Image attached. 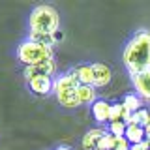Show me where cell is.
<instances>
[{
  "label": "cell",
  "mask_w": 150,
  "mask_h": 150,
  "mask_svg": "<svg viewBox=\"0 0 150 150\" xmlns=\"http://www.w3.org/2000/svg\"><path fill=\"white\" fill-rule=\"evenodd\" d=\"M109 133L115 137H124L126 135V124L124 122H111L109 124Z\"/></svg>",
  "instance_id": "19"
},
{
  "label": "cell",
  "mask_w": 150,
  "mask_h": 150,
  "mask_svg": "<svg viewBox=\"0 0 150 150\" xmlns=\"http://www.w3.org/2000/svg\"><path fill=\"white\" fill-rule=\"evenodd\" d=\"M56 150H71V148H69V146H64V144H62V146H58Z\"/></svg>",
  "instance_id": "23"
},
{
  "label": "cell",
  "mask_w": 150,
  "mask_h": 150,
  "mask_svg": "<svg viewBox=\"0 0 150 150\" xmlns=\"http://www.w3.org/2000/svg\"><path fill=\"white\" fill-rule=\"evenodd\" d=\"M146 141H148V143H150V133H148V135H146Z\"/></svg>",
  "instance_id": "24"
},
{
  "label": "cell",
  "mask_w": 150,
  "mask_h": 150,
  "mask_svg": "<svg viewBox=\"0 0 150 150\" xmlns=\"http://www.w3.org/2000/svg\"><path fill=\"white\" fill-rule=\"evenodd\" d=\"M56 66H54V60H45V62H40V64H34V66H26L23 75H25L26 81H32L36 77H51L54 73Z\"/></svg>",
  "instance_id": "5"
},
{
  "label": "cell",
  "mask_w": 150,
  "mask_h": 150,
  "mask_svg": "<svg viewBox=\"0 0 150 150\" xmlns=\"http://www.w3.org/2000/svg\"><path fill=\"white\" fill-rule=\"evenodd\" d=\"M115 150H131V144L128 143V139H126V137H118V139H116Z\"/></svg>",
  "instance_id": "20"
},
{
  "label": "cell",
  "mask_w": 150,
  "mask_h": 150,
  "mask_svg": "<svg viewBox=\"0 0 150 150\" xmlns=\"http://www.w3.org/2000/svg\"><path fill=\"white\" fill-rule=\"evenodd\" d=\"M77 101H79V105H94V101H96V90H94V86H90V84H79Z\"/></svg>",
  "instance_id": "12"
},
{
  "label": "cell",
  "mask_w": 150,
  "mask_h": 150,
  "mask_svg": "<svg viewBox=\"0 0 150 150\" xmlns=\"http://www.w3.org/2000/svg\"><path fill=\"white\" fill-rule=\"evenodd\" d=\"M116 139H118V137H115V135H111L109 131H107V133L100 139V143H98L96 150H115V146H116Z\"/></svg>",
  "instance_id": "16"
},
{
  "label": "cell",
  "mask_w": 150,
  "mask_h": 150,
  "mask_svg": "<svg viewBox=\"0 0 150 150\" xmlns=\"http://www.w3.org/2000/svg\"><path fill=\"white\" fill-rule=\"evenodd\" d=\"M131 115H133V112L128 111L124 105H122V103H112V105H111V118H109V124H111V122H124V124L128 126Z\"/></svg>",
  "instance_id": "11"
},
{
  "label": "cell",
  "mask_w": 150,
  "mask_h": 150,
  "mask_svg": "<svg viewBox=\"0 0 150 150\" xmlns=\"http://www.w3.org/2000/svg\"><path fill=\"white\" fill-rule=\"evenodd\" d=\"M17 58L19 62L26 66H34V64H40V62H45V60H51L53 58V47L51 45H41V43H36V41H23L17 49Z\"/></svg>",
  "instance_id": "4"
},
{
  "label": "cell",
  "mask_w": 150,
  "mask_h": 150,
  "mask_svg": "<svg viewBox=\"0 0 150 150\" xmlns=\"http://www.w3.org/2000/svg\"><path fill=\"white\" fill-rule=\"evenodd\" d=\"M105 133H107V129H103V128H92V129H88L86 135L83 137V148L84 150H96L100 139Z\"/></svg>",
  "instance_id": "9"
},
{
  "label": "cell",
  "mask_w": 150,
  "mask_h": 150,
  "mask_svg": "<svg viewBox=\"0 0 150 150\" xmlns=\"http://www.w3.org/2000/svg\"><path fill=\"white\" fill-rule=\"evenodd\" d=\"M30 41H36V43H41V45H54V40H53V34H40V32H30L28 36Z\"/></svg>",
  "instance_id": "18"
},
{
  "label": "cell",
  "mask_w": 150,
  "mask_h": 150,
  "mask_svg": "<svg viewBox=\"0 0 150 150\" xmlns=\"http://www.w3.org/2000/svg\"><path fill=\"white\" fill-rule=\"evenodd\" d=\"M92 73H94V84L92 86H107L111 83L112 75H111L109 66L96 62V64H92Z\"/></svg>",
  "instance_id": "8"
},
{
  "label": "cell",
  "mask_w": 150,
  "mask_h": 150,
  "mask_svg": "<svg viewBox=\"0 0 150 150\" xmlns=\"http://www.w3.org/2000/svg\"><path fill=\"white\" fill-rule=\"evenodd\" d=\"M148 116H150V111L141 109V111H137V112H133V115H131L128 126L129 124H135V126H143V128H144V124L148 122Z\"/></svg>",
  "instance_id": "17"
},
{
  "label": "cell",
  "mask_w": 150,
  "mask_h": 150,
  "mask_svg": "<svg viewBox=\"0 0 150 150\" xmlns=\"http://www.w3.org/2000/svg\"><path fill=\"white\" fill-rule=\"evenodd\" d=\"M144 133H150V116H148V122H146V124H144Z\"/></svg>",
  "instance_id": "22"
},
{
  "label": "cell",
  "mask_w": 150,
  "mask_h": 150,
  "mask_svg": "<svg viewBox=\"0 0 150 150\" xmlns=\"http://www.w3.org/2000/svg\"><path fill=\"white\" fill-rule=\"evenodd\" d=\"M92 115H94V118L100 122V124L109 122V118H111V105L105 100H96L94 105H92Z\"/></svg>",
  "instance_id": "10"
},
{
  "label": "cell",
  "mask_w": 150,
  "mask_h": 150,
  "mask_svg": "<svg viewBox=\"0 0 150 150\" xmlns=\"http://www.w3.org/2000/svg\"><path fill=\"white\" fill-rule=\"evenodd\" d=\"M28 25H30V32L54 34V32L58 30V25H60V15L53 6H49V4H40V6H36L32 9Z\"/></svg>",
  "instance_id": "2"
},
{
  "label": "cell",
  "mask_w": 150,
  "mask_h": 150,
  "mask_svg": "<svg viewBox=\"0 0 150 150\" xmlns=\"http://www.w3.org/2000/svg\"><path fill=\"white\" fill-rule=\"evenodd\" d=\"M122 105H124L128 111H131V112H137V111L143 109V107H141V105H143V101H141V98L137 96V94H126Z\"/></svg>",
  "instance_id": "15"
},
{
  "label": "cell",
  "mask_w": 150,
  "mask_h": 150,
  "mask_svg": "<svg viewBox=\"0 0 150 150\" xmlns=\"http://www.w3.org/2000/svg\"><path fill=\"white\" fill-rule=\"evenodd\" d=\"M124 66L131 77L150 71V32L139 30L129 38L124 49Z\"/></svg>",
  "instance_id": "1"
},
{
  "label": "cell",
  "mask_w": 150,
  "mask_h": 150,
  "mask_svg": "<svg viewBox=\"0 0 150 150\" xmlns=\"http://www.w3.org/2000/svg\"><path fill=\"white\" fill-rule=\"evenodd\" d=\"M126 139H128V143L133 146V144H139L143 143L144 139H146V133H144V128L143 126H135V124H129L126 126Z\"/></svg>",
  "instance_id": "13"
},
{
  "label": "cell",
  "mask_w": 150,
  "mask_h": 150,
  "mask_svg": "<svg viewBox=\"0 0 150 150\" xmlns=\"http://www.w3.org/2000/svg\"><path fill=\"white\" fill-rule=\"evenodd\" d=\"M131 79H133V86H135V90H137V96L141 100L150 101V71L139 73Z\"/></svg>",
  "instance_id": "6"
},
{
  "label": "cell",
  "mask_w": 150,
  "mask_h": 150,
  "mask_svg": "<svg viewBox=\"0 0 150 150\" xmlns=\"http://www.w3.org/2000/svg\"><path fill=\"white\" fill-rule=\"evenodd\" d=\"M73 73L77 75L79 83L81 84H94V73H92V66L90 64H81V66H75Z\"/></svg>",
  "instance_id": "14"
},
{
  "label": "cell",
  "mask_w": 150,
  "mask_h": 150,
  "mask_svg": "<svg viewBox=\"0 0 150 150\" xmlns=\"http://www.w3.org/2000/svg\"><path fill=\"white\" fill-rule=\"evenodd\" d=\"M79 84L81 83H79L77 75H75L73 71H69V73H66V75L56 79L53 92H54V96H56V100H58L60 105L68 107V109H73V107L79 105V101H77V88H79Z\"/></svg>",
  "instance_id": "3"
},
{
  "label": "cell",
  "mask_w": 150,
  "mask_h": 150,
  "mask_svg": "<svg viewBox=\"0 0 150 150\" xmlns=\"http://www.w3.org/2000/svg\"><path fill=\"white\" fill-rule=\"evenodd\" d=\"M62 38H64V34H62V32H60V30H56V32H54V34H53V40H54V45H56V41H60V40H62Z\"/></svg>",
  "instance_id": "21"
},
{
  "label": "cell",
  "mask_w": 150,
  "mask_h": 150,
  "mask_svg": "<svg viewBox=\"0 0 150 150\" xmlns=\"http://www.w3.org/2000/svg\"><path fill=\"white\" fill-rule=\"evenodd\" d=\"M28 86H30V90L34 94H38V96H45V94L53 92L54 81H53V77H36V79H32V81H28Z\"/></svg>",
  "instance_id": "7"
}]
</instances>
